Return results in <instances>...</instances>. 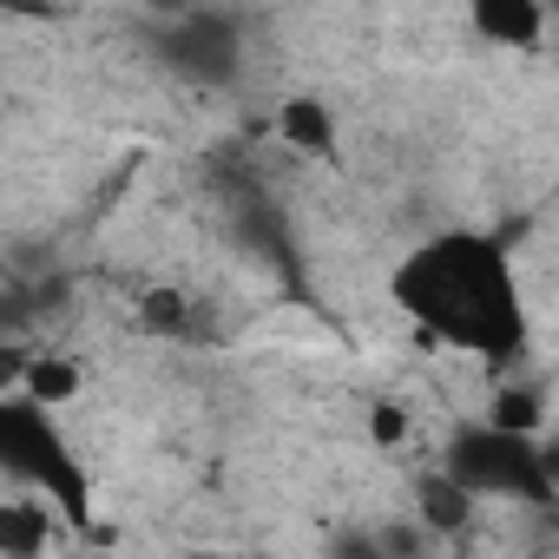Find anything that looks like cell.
Instances as JSON below:
<instances>
[{
    "label": "cell",
    "mask_w": 559,
    "mask_h": 559,
    "mask_svg": "<svg viewBox=\"0 0 559 559\" xmlns=\"http://www.w3.org/2000/svg\"><path fill=\"white\" fill-rule=\"evenodd\" d=\"M389 304L402 323H415V336L493 376L520 369V356L533 349V304L520 284L513 243L480 224L421 230L389 263Z\"/></svg>",
    "instance_id": "1"
},
{
    "label": "cell",
    "mask_w": 559,
    "mask_h": 559,
    "mask_svg": "<svg viewBox=\"0 0 559 559\" xmlns=\"http://www.w3.org/2000/svg\"><path fill=\"white\" fill-rule=\"evenodd\" d=\"M474 507L480 500H520V507H559V454L546 448L539 428H507V421H461L441 441L435 461Z\"/></svg>",
    "instance_id": "2"
},
{
    "label": "cell",
    "mask_w": 559,
    "mask_h": 559,
    "mask_svg": "<svg viewBox=\"0 0 559 559\" xmlns=\"http://www.w3.org/2000/svg\"><path fill=\"white\" fill-rule=\"evenodd\" d=\"M467 27H474V40H487L500 53H539L552 40V8H539V0H474Z\"/></svg>",
    "instance_id": "4"
},
{
    "label": "cell",
    "mask_w": 559,
    "mask_h": 559,
    "mask_svg": "<svg viewBox=\"0 0 559 559\" xmlns=\"http://www.w3.org/2000/svg\"><path fill=\"white\" fill-rule=\"evenodd\" d=\"M0 467H8L14 493H34L60 513L67 533H93V474L73 454V441L60 435L53 408L27 402V395H0Z\"/></svg>",
    "instance_id": "3"
},
{
    "label": "cell",
    "mask_w": 559,
    "mask_h": 559,
    "mask_svg": "<svg viewBox=\"0 0 559 559\" xmlns=\"http://www.w3.org/2000/svg\"><path fill=\"white\" fill-rule=\"evenodd\" d=\"M139 323L158 330V336H185V330H191V304H185L178 290H145V297H139Z\"/></svg>",
    "instance_id": "9"
},
{
    "label": "cell",
    "mask_w": 559,
    "mask_h": 559,
    "mask_svg": "<svg viewBox=\"0 0 559 559\" xmlns=\"http://www.w3.org/2000/svg\"><path fill=\"white\" fill-rule=\"evenodd\" d=\"M53 533H67V526H60V513H53L47 500H34V493H14L8 507H0V552H8V559H40V552L53 546Z\"/></svg>",
    "instance_id": "7"
},
{
    "label": "cell",
    "mask_w": 559,
    "mask_h": 559,
    "mask_svg": "<svg viewBox=\"0 0 559 559\" xmlns=\"http://www.w3.org/2000/svg\"><path fill=\"white\" fill-rule=\"evenodd\" d=\"M369 415H376V441H402V435H408V415H402L395 402H376Z\"/></svg>",
    "instance_id": "10"
},
{
    "label": "cell",
    "mask_w": 559,
    "mask_h": 559,
    "mask_svg": "<svg viewBox=\"0 0 559 559\" xmlns=\"http://www.w3.org/2000/svg\"><path fill=\"white\" fill-rule=\"evenodd\" d=\"M415 500H421V520H428L435 533H454V526H467V520H474V500H467L441 467L415 480Z\"/></svg>",
    "instance_id": "8"
},
{
    "label": "cell",
    "mask_w": 559,
    "mask_h": 559,
    "mask_svg": "<svg viewBox=\"0 0 559 559\" xmlns=\"http://www.w3.org/2000/svg\"><path fill=\"white\" fill-rule=\"evenodd\" d=\"M276 139H284L297 158H336L343 145V126H336V106L323 93H290L284 106H276Z\"/></svg>",
    "instance_id": "5"
},
{
    "label": "cell",
    "mask_w": 559,
    "mask_h": 559,
    "mask_svg": "<svg viewBox=\"0 0 559 559\" xmlns=\"http://www.w3.org/2000/svg\"><path fill=\"white\" fill-rule=\"evenodd\" d=\"M552 34H559V14H552Z\"/></svg>",
    "instance_id": "11"
},
{
    "label": "cell",
    "mask_w": 559,
    "mask_h": 559,
    "mask_svg": "<svg viewBox=\"0 0 559 559\" xmlns=\"http://www.w3.org/2000/svg\"><path fill=\"white\" fill-rule=\"evenodd\" d=\"M80 389H86V369H80V356H67V349H40V356H27V362L14 369V395L40 402V408H53V415H60Z\"/></svg>",
    "instance_id": "6"
}]
</instances>
